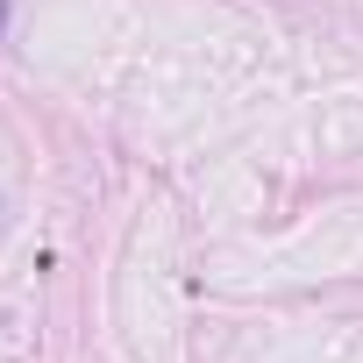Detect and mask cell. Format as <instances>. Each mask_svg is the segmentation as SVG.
<instances>
[{"label":"cell","instance_id":"6da1fadb","mask_svg":"<svg viewBox=\"0 0 363 363\" xmlns=\"http://www.w3.org/2000/svg\"><path fill=\"white\" fill-rule=\"evenodd\" d=\"M0 36H8V0H0Z\"/></svg>","mask_w":363,"mask_h":363}]
</instances>
